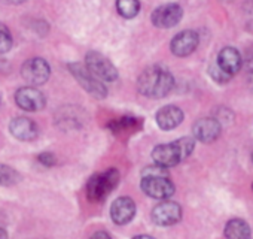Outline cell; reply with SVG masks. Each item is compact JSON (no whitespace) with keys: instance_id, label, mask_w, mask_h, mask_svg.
<instances>
[{"instance_id":"1","label":"cell","mask_w":253,"mask_h":239,"mask_svg":"<svg viewBox=\"0 0 253 239\" xmlns=\"http://www.w3.org/2000/svg\"><path fill=\"white\" fill-rule=\"evenodd\" d=\"M174 87L173 75L161 67V66H151L142 72L137 79V90L140 94L151 97V99H163L166 97Z\"/></svg>"},{"instance_id":"2","label":"cell","mask_w":253,"mask_h":239,"mask_svg":"<svg viewBox=\"0 0 253 239\" xmlns=\"http://www.w3.org/2000/svg\"><path fill=\"white\" fill-rule=\"evenodd\" d=\"M195 147V139L192 138H180L170 144H161L154 148L152 159L155 165L163 166L166 169L179 165L182 160L188 159L192 154V150Z\"/></svg>"},{"instance_id":"3","label":"cell","mask_w":253,"mask_h":239,"mask_svg":"<svg viewBox=\"0 0 253 239\" xmlns=\"http://www.w3.org/2000/svg\"><path fill=\"white\" fill-rule=\"evenodd\" d=\"M142 190L149 197L169 200L174 194V184L170 181L167 169L155 165V166H148L143 171Z\"/></svg>"},{"instance_id":"4","label":"cell","mask_w":253,"mask_h":239,"mask_svg":"<svg viewBox=\"0 0 253 239\" xmlns=\"http://www.w3.org/2000/svg\"><path fill=\"white\" fill-rule=\"evenodd\" d=\"M119 182V172L109 169L101 174H95L86 184V196L91 202H101Z\"/></svg>"},{"instance_id":"5","label":"cell","mask_w":253,"mask_h":239,"mask_svg":"<svg viewBox=\"0 0 253 239\" xmlns=\"http://www.w3.org/2000/svg\"><path fill=\"white\" fill-rule=\"evenodd\" d=\"M69 70L72 72V75L76 78V81L81 84L82 88H85V91H88L92 97L97 99H103L107 94V88L103 84V81H100L97 76H94L86 66L79 64V63H72L69 64Z\"/></svg>"},{"instance_id":"6","label":"cell","mask_w":253,"mask_h":239,"mask_svg":"<svg viewBox=\"0 0 253 239\" xmlns=\"http://www.w3.org/2000/svg\"><path fill=\"white\" fill-rule=\"evenodd\" d=\"M85 66L100 81L113 82V81L118 79V70H116V67L113 66V63L107 57H104L100 53H95V51L88 53L86 57H85Z\"/></svg>"},{"instance_id":"7","label":"cell","mask_w":253,"mask_h":239,"mask_svg":"<svg viewBox=\"0 0 253 239\" xmlns=\"http://www.w3.org/2000/svg\"><path fill=\"white\" fill-rule=\"evenodd\" d=\"M21 75L23 78L32 84V85H42L48 81L49 75H51V67L46 63V60L35 57L27 60L23 67H21Z\"/></svg>"},{"instance_id":"8","label":"cell","mask_w":253,"mask_h":239,"mask_svg":"<svg viewBox=\"0 0 253 239\" xmlns=\"http://www.w3.org/2000/svg\"><path fill=\"white\" fill-rule=\"evenodd\" d=\"M182 17H183V11H182L180 5H177V3H167V5L158 6L152 12L151 18H152L154 26H157L160 29H171L176 24H179Z\"/></svg>"},{"instance_id":"9","label":"cell","mask_w":253,"mask_h":239,"mask_svg":"<svg viewBox=\"0 0 253 239\" xmlns=\"http://www.w3.org/2000/svg\"><path fill=\"white\" fill-rule=\"evenodd\" d=\"M182 218V208L171 200H163L152 211V220L158 226H173Z\"/></svg>"},{"instance_id":"10","label":"cell","mask_w":253,"mask_h":239,"mask_svg":"<svg viewBox=\"0 0 253 239\" xmlns=\"http://www.w3.org/2000/svg\"><path fill=\"white\" fill-rule=\"evenodd\" d=\"M15 102L21 109L35 112V111H41L42 108H45L46 99H45L43 93H41L38 88L23 87L15 93Z\"/></svg>"},{"instance_id":"11","label":"cell","mask_w":253,"mask_h":239,"mask_svg":"<svg viewBox=\"0 0 253 239\" xmlns=\"http://www.w3.org/2000/svg\"><path fill=\"white\" fill-rule=\"evenodd\" d=\"M200 44V38L198 33L194 30H183L180 33H177L170 44L171 53L177 57H186L189 54H192L197 47Z\"/></svg>"},{"instance_id":"12","label":"cell","mask_w":253,"mask_h":239,"mask_svg":"<svg viewBox=\"0 0 253 239\" xmlns=\"http://www.w3.org/2000/svg\"><path fill=\"white\" fill-rule=\"evenodd\" d=\"M220 130H222V126L219 123V120L210 118V117L200 118L194 124V138L204 144H210V142H214L220 136Z\"/></svg>"},{"instance_id":"13","label":"cell","mask_w":253,"mask_h":239,"mask_svg":"<svg viewBox=\"0 0 253 239\" xmlns=\"http://www.w3.org/2000/svg\"><path fill=\"white\" fill-rule=\"evenodd\" d=\"M136 215V203L130 197H118L112 206H110V217L113 223L124 226L126 223H130Z\"/></svg>"},{"instance_id":"14","label":"cell","mask_w":253,"mask_h":239,"mask_svg":"<svg viewBox=\"0 0 253 239\" xmlns=\"http://www.w3.org/2000/svg\"><path fill=\"white\" fill-rule=\"evenodd\" d=\"M155 120L161 130H173L183 121V111L174 105H167L158 109Z\"/></svg>"},{"instance_id":"15","label":"cell","mask_w":253,"mask_h":239,"mask_svg":"<svg viewBox=\"0 0 253 239\" xmlns=\"http://www.w3.org/2000/svg\"><path fill=\"white\" fill-rule=\"evenodd\" d=\"M9 130H11L12 136L20 141H33L38 138V133H39L36 123L26 117L14 118L9 124Z\"/></svg>"},{"instance_id":"16","label":"cell","mask_w":253,"mask_h":239,"mask_svg":"<svg viewBox=\"0 0 253 239\" xmlns=\"http://www.w3.org/2000/svg\"><path fill=\"white\" fill-rule=\"evenodd\" d=\"M216 64L228 75H235L240 69H241V64H243V60H241V56L238 53V50H235L234 47H226L223 48L219 56H217V61Z\"/></svg>"},{"instance_id":"17","label":"cell","mask_w":253,"mask_h":239,"mask_svg":"<svg viewBox=\"0 0 253 239\" xmlns=\"http://www.w3.org/2000/svg\"><path fill=\"white\" fill-rule=\"evenodd\" d=\"M225 238L226 239H250L252 238L250 226L241 218H232L225 226Z\"/></svg>"},{"instance_id":"18","label":"cell","mask_w":253,"mask_h":239,"mask_svg":"<svg viewBox=\"0 0 253 239\" xmlns=\"http://www.w3.org/2000/svg\"><path fill=\"white\" fill-rule=\"evenodd\" d=\"M116 9L121 17L131 20L139 14L140 2L139 0H116Z\"/></svg>"},{"instance_id":"19","label":"cell","mask_w":253,"mask_h":239,"mask_svg":"<svg viewBox=\"0 0 253 239\" xmlns=\"http://www.w3.org/2000/svg\"><path fill=\"white\" fill-rule=\"evenodd\" d=\"M20 181V174L6 166V165H0V185H14Z\"/></svg>"},{"instance_id":"20","label":"cell","mask_w":253,"mask_h":239,"mask_svg":"<svg viewBox=\"0 0 253 239\" xmlns=\"http://www.w3.org/2000/svg\"><path fill=\"white\" fill-rule=\"evenodd\" d=\"M136 123H137V120L134 117H122V118L116 120V121L110 123L109 129H112L113 132H122V130L134 127Z\"/></svg>"},{"instance_id":"21","label":"cell","mask_w":253,"mask_h":239,"mask_svg":"<svg viewBox=\"0 0 253 239\" xmlns=\"http://www.w3.org/2000/svg\"><path fill=\"white\" fill-rule=\"evenodd\" d=\"M12 48V36L5 24H0V53H8Z\"/></svg>"},{"instance_id":"22","label":"cell","mask_w":253,"mask_h":239,"mask_svg":"<svg viewBox=\"0 0 253 239\" xmlns=\"http://www.w3.org/2000/svg\"><path fill=\"white\" fill-rule=\"evenodd\" d=\"M210 75H211V78H213L216 82H220V84H225V82H228V81L231 79V75L225 73L217 64H213V66L210 67Z\"/></svg>"},{"instance_id":"23","label":"cell","mask_w":253,"mask_h":239,"mask_svg":"<svg viewBox=\"0 0 253 239\" xmlns=\"http://www.w3.org/2000/svg\"><path fill=\"white\" fill-rule=\"evenodd\" d=\"M38 160L43 165V166H54L55 165V162H57V159H55V156L52 154V153H42V154H39L38 156Z\"/></svg>"},{"instance_id":"24","label":"cell","mask_w":253,"mask_h":239,"mask_svg":"<svg viewBox=\"0 0 253 239\" xmlns=\"http://www.w3.org/2000/svg\"><path fill=\"white\" fill-rule=\"evenodd\" d=\"M91 239H112V238H110L109 233H106V232H97V233H94V235L91 236Z\"/></svg>"},{"instance_id":"25","label":"cell","mask_w":253,"mask_h":239,"mask_svg":"<svg viewBox=\"0 0 253 239\" xmlns=\"http://www.w3.org/2000/svg\"><path fill=\"white\" fill-rule=\"evenodd\" d=\"M244 9L249 14H253V0H244Z\"/></svg>"},{"instance_id":"26","label":"cell","mask_w":253,"mask_h":239,"mask_svg":"<svg viewBox=\"0 0 253 239\" xmlns=\"http://www.w3.org/2000/svg\"><path fill=\"white\" fill-rule=\"evenodd\" d=\"M246 66H247L249 72H250V73H253V53L247 57V60H246Z\"/></svg>"},{"instance_id":"27","label":"cell","mask_w":253,"mask_h":239,"mask_svg":"<svg viewBox=\"0 0 253 239\" xmlns=\"http://www.w3.org/2000/svg\"><path fill=\"white\" fill-rule=\"evenodd\" d=\"M0 239H8V233L3 227H0Z\"/></svg>"},{"instance_id":"28","label":"cell","mask_w":253,"mask_h":239,"mask_svg":"<svg viewBox=\"0 0 253 239\" xmlns=\"http://www.w3.org/2000/svg\"><path fill=\"white\" fill-rule=\"evenodd\" d=\"M3 2H6V3H14V5H18V3H23V2H26V0H3Z\"/></svg>"},{"instance_id":"29","label":"cell","mask_w":253,"mask_h":239,"mask_svg":"<svg viewBox=\"0 0 253 239\" xmlns=\"http://www.w3.org/2000/svg\"><path fill=\"white\" fill-rule=\"evenodd\" d=\"M133 239H155V238H152V236H149V235H139V236H136V238H133Z\"/></svg>"},{"instance_id":"30","label":"cell","mask_w":253,"mask_h":239,"mask_svg":"<svg viewBox=\"0 0 253 239\" xmlns=\"http://www.w3.org/2000/svg\"><path fill=\"white\" fill-rule=\"evenodd\" d=\"M252 162H253V154H252Z\"/></svg>"},{"instance_id":"31","label":"cell","mask_w":253,"mask_h":239,"mask_svg":"<svg viewBox=\"0 0 253 239\" xmlns=\"http://www.w3.org/2000/svg\"><path fill=\"white\" fill-rule=\"evenodd\" d=\"M252 188H253V185H252Z\"/></svg>"}]
</instances>
